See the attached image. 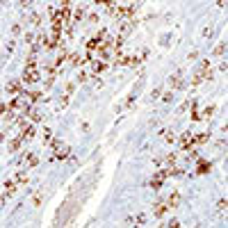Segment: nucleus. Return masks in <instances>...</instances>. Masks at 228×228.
<instances>
[{
    "label": "nucleus",
    "instance_id": "1",
    "mask_svg": "<svg viewBox=\"0 0 228 228\" xmlns=\"http://www.w3.org/2000/svg\"><path fill=\"white\" fill-rule=\"evenodd\" d=\"M37 78H39V73H37V71H32V68H30V71H25V80H28V82H34Z\"/></svg>",
    "mask_w": 228,
    "mask_h": 228
},
{
    "label": "nucleus",
    "instance_id": "2",
    "mask_svg": "<svg viewBox=\"0 0 228 228\" xmlns=\"http://www.w3.org/2000/svg\"><path fill=\"white\" fill-rule=\"evenodd\" d=\"M7 91H12V94H18V91H21L18 82H9V85H7Z\"/></svg>",
    "mask_w": 228,
    "mask_h": 228
},
{
    "label": "nucleus",
    "instance_id": "3",
    "mask_svg": "<svg viewBox=\"0 0 228 228\" xmlns=\"http://www.w3.org/2000/svg\"><path fill=\"white\" fill-rule=\"evenodd\" d=\"M162 178H164V173H158V176L153 178V183H151V185H153V187H160V185H162Z\"/></svg>",
    "mask_w": 228,
    "mask_h": 228
},
{
    "label": "nucleus",
    "instance_id": "4",
    "mask_svg": "<svg viewBox=\"0 0 228 228\" xmlns=\"http://www.w3.org/2000/svg\"><path fill=\"white\" fill-rule=\"evenodd\" d=\"M166 212V205H155V217H164Z\"/></svg>",
    "mask_w": 228,
    "mask_h": 228
},
{
    "label": "nucleus",
    "instance_id": "5",
    "mask_svg": "<svg viewBox=\"0 0 228 228\" xmlns=\"http://www.w3.org/2000/svg\"><path fill=\"white\" fill-rule=\"evenodd\" d=\"M189 139H192V137H189V135L185 132V135H183V139H180V144H183L185 148H189Z\"/></svg>",
    "mask_w": 228,
    "mask_h": 228
},
{
    "label": "nucleus",
    "instance_id": "6",
    "mask_svg": "<svg viewBox=\"0 0 228 228\" xmlns=\"http://www.w3.org/2000/svg\"><path fill=\"white\" fill-rule=\"evenodd\" d=\"M21 146V139H14V141H9V151H16Z\"/></svg>",
    "mask_w": 228,
    "mask_h": 228
},
{
    "label": "nucleus",
    "instance_id": "7",
    "mask_svg": "<svg viewBox=\"0 0 228 228\" xmlns=\"http://www.w3.org/2000/svg\"><path fill=\"white\" fill-rule=\"evenodd\" d=\"M205 141H208V135H198L194 139V144H205Z\"/></svg>",
    "mask_w": 228,
    "mask_h": 228
},
{
    "label": "nucleus",
    "instance_id": "8",
    "mask_svg": "<svg viewBox=\"0 0 228 228\" xmlns=\"http://www.w3.org/2000/svg\"><path fill=\"white\" fill-rule=\"evenodd\" d=\"M169 205H178V194H171V198H169Z\"/></svg>",
    "mask_w": 228,
    "mask_h": 228
},
{
    "label": "nucleus",
    "instance_id": "9",
    "mask_svg": "<svg viewBox=\"0 0 228 228\" xmlns=\"http://www.w3.org/2000/svg\"><path fill=\"white\" fill-rule=\"evenodd\" d=\"M208 169H210V164H205V162H203V164H201V166H198V173H205Z\"/></svg>",
    "mask_w": 228,
    "mask_h": 228
},
{
    "label": "nucleus",
    "instance_id": "10",
    "mask_svg": "<svg viewBox=\"0 0 228 228\" xmlns=\"http://www.w3.org/2000/svg\"><path fill=\"white\" fill-rule=\"evenodd\" d=\"M25 160H28V164H37V158H34V155H28Z\"/></svg>",
    "mask_w": 228,
    "mask_h": 228
},
{
    "label": "nucleus",
    "instance_id": "11",
    "mask_svg": "<svg viewBox=\"0 0 228 228\" xmlns=\"http://www.w3.org/2000/svg\"><path fill=\"white\" fill-rule=\"evenodd\" d=\"M98 2H105V0H98Z\"/></svg>",
    "mask_w": 228,
    "mask_h": 228
}]
</instances>
